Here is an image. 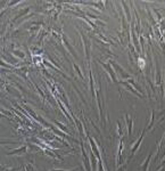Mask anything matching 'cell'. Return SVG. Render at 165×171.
<instances>
[{
  "label": "cell",
  "mask_w": 165,
  "mask_h": 171,
  "mask_svg": "<svg viewBox=\"0 0 165 171\" xmlns=\"http://www.w3.org/2000/svg\"><path fill=\"white\" fill-rule=\"evenodd\" d=\"M109 64H111V65H113V67L116 70V72H117L118 74H121V78H122V79H128V80H129V79H132V78H131V75L126 73V72H125V70H124L122 66H120L118 64H116L115 62L109 61Z\"/></svg>",
  "instance_id": "cell-1"
},
{
  "label": "cell",
  "mask_w": 165,
  "mask_h": 171,
  "mask_svg": "<svg viewBox=\"0 0 165 171\" xmlns=\"http://www.w3.org/2000/svg\"><path fill=\"white\" fill-rule=\"evenodd\" d=\"M99 63H100V64L103 65V67L105 69V71H107V73L111 75V78H112L113 82H114V83H117V79H116V75H115V72H114L113 67H111V64H109V63H103V62H100V61H99Z\"/></svg>",
  "instance_id": "cell-2"
},
{
  "label": "cell",
  "mask_w": 165,
  "mask_h": 171,
  "mask_svg": "<svg viewBox=\"0 0 165 171\" xmlns=\"http://www.w3.org/2000/svg\"><path fill=\"white\" fill-rule=\"evenodd\" d=\"M81 37H82V41L84 44V47H86V56H87V59H88V63H90V47H91V41L90 39H87L83 33H81Z\"/></svg>",
  "instance_id": "cell-3"
},
{
  "label": "cell",
  "mask_w": 165,
  "mask_h": 171,
  "mask_svg": "<svg viewBox=\"0 0 165 171\" xmlns=\"http://www.w3.org/2000/svg\"><path fill=\"white\" fill-rule=\"evenodd\" d=\"M88 139H89V143H90V147H91V151H94V155L97 156V159H98V161H101V157H100V155H99V149H98V147H97V144L94 143V140L90 137V136H88Z\"/></svg>",
  "instance_id": "cell-4"
},
{
  "label": "cell",
  "mask_w": 165,
  "mask_h": 171,
  "mask_svg": "<svg viewBox=\"0 0 165 171\" xmlns=\"http://www.w3.org/2000/svg\"><path fill=\"white\" fill-rule=\"evenodd\" d=\"M26 151H27V144L18 147V148H16V149H13L10 153H7V155H22V154H25V153H26Z\"/></svg>",
  "instance_id": "cell-5"
},
{
  "label": "cell",
  "mask_w": 165,
  "mask_h": 171,
  "mask_svg": "<svg viewBox=\"0 0 165 171\" xmlns=\"http://www.w3.org/2000/svg\"><path fill=\"white\" fill-rule=\"evenodd\" d=\"M146 131H147V129H145V130L142 131L141 135H140V137H139V139H138V140H137V142L132 145V148H131V156H132V155L136 153V151L139 148V146H140V143H141L142 139H143V136H145V132H146Z\"/></svg>",
  "instance_id": "cell-6"
},
{
  "label": "cell",
  "mask_w": 165,
  "mask_h": 171,
  "mask_svg": "<svg viewBox=\"0 0 165 171\" xmlns=\"http://www.w3.org/2000/svg\"><path fill=\"white\" fill-rule=\"evenodd\" d=\"M121 84H123V86H124V87L126 88V90L131 91V93H132L133 95H136V96H138V97H140V98L145 97V96H142V95L140 94V93H139V91H138V90H136V89H134L133 87H131V86H130V84H129L128 82H125V81H121Z\"/></svg>",
  "instance_id": "cell-7"
},
{
  "label": "cell",
  "mask_w": 165,
  "mask_h": 171,
  "mask_svg": "<svg viewBox=\"0 0 165 171\" xmlns=\"http://www.w3.org/2000/svg\"><path fill=\"white\" fill-rule=\"evenodd\" d=\"M125 121H126V128H128V134L129 136H131L132 134V124H133V120L129 114H125Z\"/></svg>",
  "instance_id": "cell-8"
},
{
  "label": "cell",
  "mask_w": 165,
  "mask_h": 171,
  "mask_svg": "<svg viewBox=\"0 0 165 171\" xmlns=\"http://www.w3.org/2000/svg\"><path fill=\"white\" fill-rule=\"evenodd\" d=\"M151 156H153V152H150V153H149L148 157L146 159V161H145L141 166H140V168H139V170H138V171H147V169H148V166H149V162H150V159H151Z\"/></svg>",
  "instance_id": "cell-9"
},
{
  "label": "cell",
  "mask_w": 165,
  "mask_h": 171,
  "mask_svg": "<svg viewBox=\"0 0 165 171\" xmlns=\"http://www.w3.org/2000/svg\"><path fill=\"white\" fill-rule=\"evenodd\" d=\"M62 38H63V42L65 44V46L67 47V49L70 50V52H71L72 55L75 57V58H77V55L75 54V51L73 50V48H72L71 46H70V44H69V41H67V39H66V37H65V33H62Z\"/></svg>",
  "instance_id": "cell-10"
},
{
  "label": "cell",
  "mask_w": 165,
  "mask_h": 171,
  "mask_svg": "<svg viewBox=\"0 0 165 171\" xmlns=\"http://www.w3.org/2000/svg\"><path fill=\"white\" fill-rule=\"evenodd\" d=\"M126 82H128V83H131V84L133 86V88H134V89H137V90H138V91H139V93L141 94L142 96H146V94L143 93V90L141 89V87H140L139 84H137V83H136V82L133 81V79H129V80H128Z\"/></svg>",
  "instance_id": "cell-11"
},
{
  "label": "cell",
  "mask_w": 165,
  "mask_h": 171,
  "mask_svg": "<svg viewBox=\"0 0 165 171\" xmlns=\"http://www.w3.org/2000/svg\"><path fill=\"white\" fill-rule=\"evenodd\" d=\"M30 10H31V8H30V7H26V8H24L23 10H21V12H20V13H18V14H17V15H16L15 17H14L13 22H15V21H16L17 18H20V17H23L24 15L29 14V12H30Z\"/></svg>",
  "instance_id": "cell-12"
},
{
  "label": "cell",
  "mask_w": 165,
  "mask_h": 171,
  "mask_svg": "<svg viewBox=\"0 0 165 171\" xmlns=\"http://www.w3.org/2000/svg\"><path fill=\"white\" fill-rule=\"evenodd\" d=\"M12 52H13V55H14V56L20 57L21 59L25 58V54H24L22 50H12Z\"/></svg>",
  "instance_id": "cell-13"
},
{
  "label": "cell",
  "mask_w": 165,
  "mask_h": 171,
  "mask_svg": "<svg viewBox=\"0 0 165 171\" xmlns=\"http://www.w3.org/2000/svg\"><path fill=\"white\" fill-rule=\"evenodd\" d=\"M154 121H155V111H151V118H150V122H149V125H148V128H146L147 130H150V129L153 128Z\"/></svg>",
  "instance_id": "cell-14"
},
{
  "label": "cell",
  "mask_w": 165,
  "mask_h": 171,
  "mask_svg": "<svg viewBox=\"0 0 165 171\" xmlns=\"http://www.w3.org/2000/svg\"><path fill=\"white\" fill-rule=\"evenodd\" d=\"M54 123H55V124H57V125H58V127H59V128H60L63 131H65V132H67V134H69V131H67V128H66V127H64V124H62V123L58 122V121H54Z\"/></svg>",
  "instance_id": "cell-15"
},
{
  "label": "cell",
  "mask_w": 165,
  "mask_h": 171,
  "mask_svg": "<svg viewBox=\"0 0 165 171\" xmlns=\"http://www.w3.org/2000/svg\"><path fill=\"white\" fill-rule=\"evenodd\" d=\"M73 66H74V69L76 70V72H77V74L80 75V78L81 79H83V74H82V72H81V70H80V67L76 65V64H73Z\"/></svg>",
  "instance_id": "cell-16"
},
{
  "label": "cell",
  "mask_w": 165,
  "mask_h": 171,
  "mask_svg": "<svg viewBox=\"0 0 165 171\" xmlns=\"http://www.w3.org/2000/svg\"><path fill=\"white\" fill-rule=\"evenodd\" d=\"M79 170V168H75V169H72V170H62V169H52V170L50 171H77Z\"/></svg>",
  "instance_id": "cell-17"
},
{
  "label": "cell",
  "mask_w": 165,
  "mask_h": 171,
  "mask_svg": "<svg viewBox=\"0 0 165 171\" xmlns=\"http://www.w3.org/2000/svg\"><path fill=\"white\" fill-rule=\"evenodd\" d=\"M34 171H35V170H34Z\"/></svg>",
  "instance_id": "cell-18"
}]
</instances>
